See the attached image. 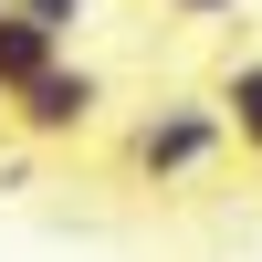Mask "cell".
Wrapping results in <instances>:
<instances>
[{
  "label": "cell",
  "mask_w": 262,
  "mask_h": 262,
  "mask_svg": "<svg viewBox=\"0 0 262 262\" xmlns=\"http://www.w3.org/2000/svg\"><path fill=\"white\" fill-rule=\"evenodd\" d=\"M53 63H63V32H53V21H32V11H0V105H11L32 74H53Z\"/></svg>",
  "instance_id": "4"
},
{
  "label": "cell",
  "mask_w": 262,
  "mask_h": 262,
  "mask_svg": "<svg viewBox=\"0 0 262 262\" xmlns=\"http://www.w3.org/2000/svg\"><path fill=\"white\" fill-rule=\"evenodd\" d=\"M0 11H32V21H53V32L74 42V32H84V11H95V0H0Z\"/></svg>",
  "instance_id": "5"
},
{
  "label": "cell",
  "mask_w": 262,
  "mask_h": 262,
  "mask_svg": "<svg viewBox=\"0 0 262 262\" xmlns=\"http://www.w3.org/2000/svg\"><path fill=\"white\" fill-rule=\"evenodd\" d=\"M158 11H168V21H231L242 0H158Z\"/></svg>",
  "instance_id": "6"
},
{
  "label": "cell",
  "mask_w": 262,
  "mask_h": 262,
  "mask_svg": "<svg viewBox=\"0 0 262 262\" xmlns=\"http://www.w3.org/2000/svg\"><path fill=\"white\" fill-rule=\"evenodd\" d=\"M0 116H11V137H32V147H74V137H95V116H105V74L63 53L53 74H32Z\"/></svg>",
  "instance_id": "2"
},
{
  "label": "cell",
  "mask_w": 262,
  "mask_h": 262,
  "mask_svg": "<svg viewBox=\"0 0 262 262\" xmlns=\"http://www.w3.org/2000/svg\"><path fill=\"white\" fill-rule=\"evenodd\" d=\"M221 147H231L221 105H210V95H168V105H147V116L126 126L116 168H126V189H179V179H200Z\"/></svg>",
  "instance_id": "1"
},
{
  "label": "cell",
  "mask_w": 262,
  "mask_h": 262,
  "mask_svg": "<svg viewBox=\"0 0 262 262\" xmlns=\"http://www.w3.org/2000/svg\"><path fill=\"white\" fill-rule=\"evenodd\" d=\"M210 105H221L231 147L262 168V53H231V63H221V84H210Z\"/></svg>",
  "instance_id": "3"
}]
</instances>
